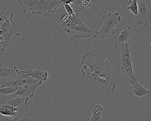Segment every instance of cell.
I'll return each instance as SVG.
<instances>
[{
    "label": "cell",
    "instance_id": "cell-27",
    "mask_svg": "<svg viewBox=\"0 0 151 121\" xmlns=\"http://www.w3.org/2000/svg\"><path fill=\"white\" fill-rule=\"evenodd\" d=\"M147 2H148V6H149V8L151 11V0H147Z\"/></svg>",
    "mask_w": 151,
    "mask_h": 121
},
{
    "label": "cell",
    "instance_id": "cell-26",
    "mask_svg": "<svg viewBox=\"0 0 151 121\" xmlns=\"http://www.w3.org/2000/svg\"><path fill=\"white\" fill-rule=\"evenodd\" d=\"M75 1V0H62L61 4H70L73 3Z\"/></svg>",
    "mask_w": 151,
    "mask_h": 121
},
{
    "label": "cell",
    "instance_id": "cell-3",
    "mask_svg": "<svg viewBox=\"0 0 151 121\" xmlns=\"http://www.w3.org/2000/svg\"><path fill=\"white\" fill-rule=\"evenodd\" d=\"M79 63L86 65L91 71L101 77H110L107 60L93 51L86 52L81 57Z\"/></svg>",
    "mask_w": 151,
    "mask_h": 121
},
{
    "label": "cell",
    "instance_id": "cell-23",
    "mask_svg": "<svg viewBox=\"0 0 151 121\" xmlns=\"http://www.w3.org/2000/svg\"><path fill=\"white\" fill-rule=\"evenodd\" d=\"M73 5L75 6V12L78 14L79 12L82 11L85 8L83 4L82 0H75L73 3Z\"/></svg>",
    "mask_w": 151,
    "mask_h": 121
},
{
    "label": "cell",
    "instance_id": "cell-4",
    "mask_svg": "<svg viewBox=\"0 0 151 121\" xmlns=\"http://www.w3.org/2000/svg\"><path fill=\"white\" fill-rule=\"evenodd\" d=\"M115 59L116 66L122 71L123 77L132 84L137 81L132 68V57L130 54L128 42H125L121 46Z\"/></svg>",
    "mask_w": 151,
    "mask_h": 121
},
{
    "label": "cell",
    "instance_id": "cell-9",
    "mask_svg": "<svg viewBox=\"0 0 151 121\" xmlns=\"http://www.w3.org/2000/svg\"><path fill=\"white\" fill-rule=\"evenodd\" d=\"M19 32L17 30L15 25L14 21H12V26L9 30L4 33H1L0 37V51L1 55H2L3 52L7 46L14 40L17 37L19 36Z\"/></svg>",
    "mask_w": 151,
    "mask_h": 121
},
{
    "label": "cell",
    "instance_id": "cell-13",
    "mask_svg": "<svg viewBox=\"0 0 151 121\" xmlns=\"http://www.w3.org/2000/svg\"><path fill=\"white\" fill-rule=\"evenodd\" d=\"M60 17L63 18L61 24L65 31L68 33H70L71 30L76 25L84 24L79 18L78 14L75 12L71 15L68 14L63 17Z\"/></svg>",
    "mask_w": 151,
    "mask_h": 121
},
{
    "label": "cell",
    "instance_id": "cell-7",
    "mask_svg": "<svg viewBox=\"0 0 151 121\" xmlns=\"http://www.w3.org/2000/svg\"><path fill=\"white\" fill-rule=\"evenodd\" d=\"M39 81L29 76L21 75L19 72L17 75L9 78L0 79V87L6 86L18 87L24 85L33 84Z\"/></svg>",
    "mask_w": 151,
    "mask_h": 121
},
{
    "label": "cell",
    "instance_id": "cell-5",
    "mask_svg": "<svg viewBox=\"0 0 151 121\" xmlns=\"http://www.w3.org/2000/svg\"><path fill=\"white\" fill-rule=\"evenodd\" d=\"M101 19L102 25L97 32V37L99 36L100 40H103L112 32L114 27L122 21V18L118 12H115L114 13L109 12L102 16Z\"/></svg>",
    "mask_w": 151,
    "mask_h": 121
},
{
    "label": "cell",
    "instance_id": "cell-14",
    "mask_svg": "<svg viewBox=\"0 0 151 121\" xmlns=\"http://www.w3.org/2000/svg\"><path fill=\"white\" fill-rule=\"evenodd\" d=\"M19 73L21 75L29 76L42 82L46 81L49 76L48 72L40 68H27L24 70L20 71Z\"/></svg>",
    "mask_w": 151,
    "mask_h": 121
},
{
    "label": "cell",
    "instance_id": "cell-8",
    "mask_svg": "<svg viewBox=\"0 0 151 121\" xmlns=\"http://www.w3.org/2000/svg\"><path fill=\"white\" fill-rule=\"evenodd\" d=\"M131 26L130 24L121 28L114 29L111 32V36L114 40V46L118 49L124 44L127 42L129 38Z\"/></svg>",
    "mask_w": 151,
    "mask_h": 121
},
{
    "label": "cell",
    "instance_id": "cell-21",
    "mask_svg": "<svg viewBox=\"0 0 151 121\" xmlns=\"http://www.w3.org/2000/svg\"><path fill=\"white\" fill-rule=\"evenodd\" d=\"M18 87L6 86V87H0V94L5 95L11 94L15 93L17 91Z\"/></svg>",
    "mask_w": 151,
    "mask_h": 121
},
{
    "label": "cell",
    "instance_id": "cell-6",
    "mask_svg": "<svg viewBox=\"0 0 151 121\" xmlns=\"http://www.w3.org/2000/svg\"><path fill=\"white\" fill-rule=\"evenodd\" d=\"M137 14L135 15V22L138 25L146 28L148 25L151 17V10L147 0H137Z\"/></svg>",
    "mask_w": 151,
    "mask_h": 121
},
{
    "label": "cell",
    "instance_id": "cell-17",
    "mask_svg": "<svg viewBox=\"0 0 151 121\" xmlns=\"http://www.w3.org/2000/svg\"><path fill=\"white\" fill-rule=\"evenodd\" d=\"M32 99L28 97L16 96L7 101L5 104L14 107H19L25 104H29Z\"/></svg>",
    "mask_w": 151,
    "mask_h": 121
},
{
    "label": "cell",
    "instance_id": "cell-12",
    "mask_svg": "<svg viewBox=\"0 0 151 121\" xmlns=\"http://www.w3.org/2000/svg\"><path fill=\"white\" fill-rule=\"evenodd\" d=\"M97 30L90 29L84 24L74 27L71 30L70 33L72 34L73 37L76 38H86L89 37H92L95 38L97 37Z\"/></svg>",
    "mask_w": 151,
    "mask_h": 121
},
{
    "label": "cell",
    "instance_id": "cell-10",
    "mask_svg": "<svg viewBox=\"0 0 151 121\" xmlns=\"http://www.w3.org/2000/svg\"><path fill=\"white\" fill-rule=\"evenodd\" d=\"M132 91L137 101L140 103L150 102L151 103V90L143 86L137 80L132 83Z\"/></svg>",
    "mask_w": 151,
    "mask_h": 121
},
{
    "label": "cell",
    "instance_id": "cell-11",
    "mask_svg": "<svg viewBox=\"0 0 151 121\" xmlns=\"http://www.w3.org/2000/svg\"><path fill=\"white\" fill-rule=\"evenodd\" d=\"M29 104L18 107L16 115L14 117L5 119L7 121H38L39 118L28 109Z\"/></svg>",
    "mask_w": 151,
    "mask_h": 121
},
{
    "label": "cell",
    "instance_id": "cell-24",
    "mask_svg": "<svg viewBox=\"0 0 151 121\" xmlns=\"http://www.w3.org/2000/svg\"><path fill=\"white\" fill-rule=\"evenodd\" d=\"M94 0H82L83 4L85 8H89L91 6V3L94 1Z\"/></svg>",
    "mask_w": 151,
    "mask_h": 121
},
{
    "label": "cell",
    "instance_id": "cell-28",
    "mask_svg": "<svg viewBox=\"0 0 151 121\" xmlns=\"http://www.w3.org/2000/svg\"><path fill=\"white\" fill-rule=\"evenodd\" d=\"M150 46H151V43H150Z\"/></svg>",
    "mask_w": 151,
    "mask_h": 121
},
{
    "label": "cell",
    "instance_id": "cell-15",
    "mask_svg": "<svg viewBox=\"0 0 151 121\" xmlns=\"http://www.w3.org/2000/svg\"><path fill=\"white\" fill-rule=\"evenodd\" d=\"M42 82L39 81L33 84H28L19 86L15 93L16 96L28 97L32 99L36 88L41 84Z\"/></svg>",
    "mask_w": 151,
    "mask_h": 121
},
{
    "label": "cell",
    "instance_id": "cell-25",
    "mask_svg": "<svg viewBox=\"0 0 151 121\" xmlns=\"http://www.w3.org/2000/svg\"><path fill=\"white\" fill-rule=\"evenodd\" d=\"M63 5H64L65 9H66V11H67L69 15H71L74 14L75 12H74V10L69 4H63Z\"/></svg>",
    "mask_w": 151,
    "mask_h": 121
},
{
    "label": "cell",
    "instance_id": "cell-18",
    "mask_svg": "<svg viewBox=\"0 0 151 121\" xmlns=\"http://www.w3.org/2000/svg\"><path fill=\"white\" fill-rule=\"evenodd\" d=\"M18 107H14L7 104L0 105V113L7 117H12L16 115Z\"/></svg>",
    "mask_w": 151,
    "mask_h": 121
},
{
    "label": "cell",
    "instance_id": "cell-2",
    "mask_svg": "<svg viewBox=\"0 0 151 121\" xmlns=\"http://www.w3.org/2000/svg\"><path fill=\"white\" fill-rule=\"evenodd\" d=\"M62 0H17L19 6L26 11L33 14L50 16L55 12Z\"/></svg>",
    "mask_w": 151,
    "mask_h": 121
},
{
    "label": "cell",
    "instance_id": "cell-16",
    "mask_svg": "<svg viewBox=\"0 0 151 121\" xmlns=\"http://www.w3.org/2000/svg\"><path fill=\"white\" fill-rule=\"evenodd\" d=\"M20 70L15 65L12 68H8L0 64V79H6L17 75Z\"/></svg>",
    "mask_w": 151,
    "mask_h": 121
},
{
    "label": "cell",
    "instance_id": "cell-20",
    "mask_svg": "<svg viewBox=\"0 0 151 121\" xmlns=\"http://www.w3.org/2000/svg\"><path fill=\"white\" fill-rule=\"evenodd\" d=\"M129 5L127 7V9L129 10L131 14L136 15L138 12V5L137 0H129Z\"/></svg>",
    "mask_w": 151,
    "mask_h": 121
},
{
    "label": "cell",
    "instance_id": "cell-1",
    "mask_svg": "<svg viewBox=\"0 0 151 121\" xmlns=\"http://www.w3.org/2000/svg\"><path fill=\"white\" fill-rule=\"evenodd\" d=\"M78 68L86 80L95 91L106 95L114 93L116 85L111 80L110 77H101L91 71L84 64L79 63Z\"/></svg>",
    "mask_w": 151,
    "mask_h": 121
},
{
    "label": "cell",
    "instance_id": "cell-19",
    "mask_svg": "<svg viewBox=\"0 0 151 121\" xmlns=\"http://www.w3.org/2000/svg\"><path fill=\"white\" fill-rule=\"evenodd\" d=\"M104 108L100 104H97L93 109L91 116L89 121H101L102 113L104 111Z\"/></svg>",
    "mask_w": 151,
    "mask_h": 121
},
{
    "label": "cell",
    "instance_id": "cell-22",
    "mask_svg": "<svg viewBox=\"0 0 151 121\" xmlns=\"http://www.w3.org/2000/svg\"><path fill=\"white\" fill-rule=\"evenodd\" d=\"M13 14L11 13L10 11H7V12H4V11L1 10L0 11V20H1V23L3 22L4 21L7 20H9L11 18H13Z\"/></svg>",
    "mask_w": 151,
    "mask_h": 121
}]
</instances>
